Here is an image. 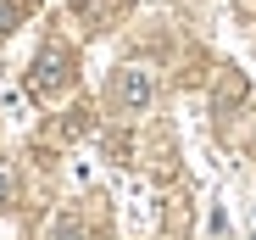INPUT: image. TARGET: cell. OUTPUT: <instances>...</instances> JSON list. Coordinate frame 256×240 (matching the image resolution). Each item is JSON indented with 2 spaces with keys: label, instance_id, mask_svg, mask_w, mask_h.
<instances>
[{
  "label": "cell",
  "instance_id": "6da1fadb",
  "mask_svg": "<svg viewBox=\"0 0 256 240\" xmlns=\"http://www.w3.org/2000/svg\"><path fill=\"white\" fill-rule=\"evenodd\" d=\"M72 84V51L67 45H45L34 56V73H28V90L39 95V101H50V95H62Z\"/></svg>",
  "mask_w": 256,
  "mask_h": 240
},
{
  "label": "cell",
  "instance_id": "7a4b0ae2",
  "mask_svg": "<svg viewBox=\"0 0 256 240\" xmlns=\"http://www.w3.org/2000/svg\"><path fill=\"white\" fill-rule=\"evenodd\" d=\"M112 101L117 106H150V73H134V67H122L117 78H112Z\"/></svg>",
  "mask_w": 256,
  "mask_h": 240
},
{
  "label": "cell",
  "instance_id": "3957f363",
  "mask_svg": "<svg viewBox=\"0 0 256 240\" xmlns=\"http://www.w3.org/2000/svg\"><path fill=\"white\" fill-rule=\"evenodd\" d=\"M28 12H34V0H0V39H6V34H12Z\"/></svg>",
  "mask_w": 256,
  "mask_h": 240
},
{
  "label": "cell",
  "instance_id": "277c9868",
  "mask_svg": "<svg viewBox=\"0 0 256 240\" xmlns=\"http://www.w3.org/2000/svg\"><path fill=\"white\" fill-rule=\"evenodd\" d=\"M17 201V173H12V162H0V207H12Z\"/></svg>",
  "mask_w": 256,
  "mask_h": 240
}]
</instances>
